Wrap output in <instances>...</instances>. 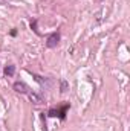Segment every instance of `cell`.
I'll return each mask as SVG.
<instances>
[{"mask_svg":"<svg viewBox=\"0 0 130 131\" xmlns=\"http://www.w3.org/2000/svg\"><path fill=\"white\" fill-rule=\"evenodd\" d=\"M69 108H70V104H63L61 107H57V108H49L48 116L49 117H60L61 121H64Z\"/></svg>","mask_w":130,"mask_h":131,"instance_id":"cell-1","label":"cell"},{"mask_svg":"<svg viewBox=\"0 0 130 131\" xmlns=\"http://www.w3.org/2000/svg\"><path fill=\"white\" fill-rule=\"evenodd\" d=\"M60 38H61V35H60L58 31H57V32L49 34V35H48V38H46V47H49V49L57 47V46H58V43H60Z\"/></svg>","mask_w":130,"mask_h":131,"instance_id":"cell-2","label":"cell"},{"mask_svg":"<svg viewBox=\"0 0 130 131\" xmlns=\"http://www.w3.org/2000/svg\"><path fill=\"white\" fill-rule=\"evenodd\" d=\"M12 89L17 92V93H22V95H29V92H31V87L26 84V82H23V81H15L14 84H12Z\"/></svg>","mask_w":130,"mask_h":131,"instance_id":"cell-3","label":"cell"},{"mask_svg":"<svg viewBox=\"0 0 130 131\" xmlns=\"http://www.w3.org/2000/svg\"><path fill=\"white\" fill-rule=\"evenodd\" d=\"M34 79L41 85V87H44V89H49L51 85H52V81L49 79V78H43V76H38V75H35V73H32Z\"/></svg>","mask_w":130,"mask_h":131,"instance_id":"cell-4","label":"cell"},{"mask_svg":"<svg viewBox=\"0 0 130 131\" xmlns=\"http://www.w3.org/2000/svg\"><path fill=\"white\" fill-rule=\"evenodd\" d=\"M28 98L31 99V102L35 104V105H40V104H43V98H41V95H38V93H35V92H29V95H28Z\"/></svg>","mask_w":130,"mask_h":131,"instance_id":"cell-5","label":"cell"},{"mask_svg":"<svg viewBox=\"0 0 130 131\" xmlns=\"http://www.w3.org/2000/svg\"><path fill=\"white\" fill-rule=\"evenodd\" d=\"M14 73H15V66L9 64L5 67V75L6 76H14Z\"/></svg>","mask_w":130,"mask_h":131,"instance_id":"cell-6","label":"cell"},{"mask_svg":"<svg viewBox=\"0 0 130 131\" xmlns=\"http://www.w3.org/2000/svg\"><path fill=\"white\" fill-rule=\"evenodd\" d=\"M31 28L34 29V32L37 34V35H40V32H38V29H37V20H32V21H31Z\"/></svg>","mask_w":130,"mask_h":131,"instance_id":"cell-7","label":"cell"},{"mask_svg":"<svg viewBox=\"0 0 130 131\" xmlns=\"http://www.w3.org/2000/svg\"><path fill=\"white\" fill-rule=\"evenodd\" d=\"M67 87H69V84H67L66 81H61V93L67 92Z\"/></svg>","mask_w":130,"mask_h":131,"instance_id":"cell-8","label":"cell"},{"mask_svg":"<svg viewBox=\"0 0 130 131\" xmlns=\"http://www.w3.org/2000/svg\"><path fill=\"white\" fill-rule=\"evenodd\" d=\"M11 35H12V37H15V35H17V31H15V29H12V31H11Z\"/></svg>","mask_w":130,"mask_h":131,"instance_id":"cell-9","label":"cell"}]
</instances>
